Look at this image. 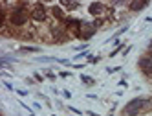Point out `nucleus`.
Here are the masks:
<instances>
[{
	"mask_svg": "<svg viewBox=\"0 0 152 116\" xmlns=\"http://www.w3.org/2000/svg\"><path fill=\"white\" fill-rule=\"evenodd\" d=\"M31 17H33L35 20H46V9L42 4H37L35 9H33V13H31Z\"/></svg>",
	"mask_w": 152,
	"mask_h": 116,
	"instance_id": "nucleus-3",
	"label": "nucleus"
},
{
	"mask_svg": "<svg viewBox=\"0 0 152 116\" xmlns=\"http://www.w3.org/2000/svg\"><path fill=\"white\" fill-rule=\"evenodd\" d=\"M147 109H152V103L148 100H143V98H136L125 107V114L126 116H137L139 112H143Z\"/></svg>",
	"mask_w": 152,
	"mask_h": 116,
	"instance_id": "nucleus-1",
	"label": "nucleus"
},
{
	"mask_svg": "<svg viewBox=\"0 0 152 116\" xmlns=\"http://www.w3.org/2000/svg\"><path fill=\"white\" fill-rule=\"evenodd\" d=\"M53 13H55V17H59V18H62V11L59 7H53Z\"/></svg>",
	"mask_w": 152,
	"mask_h": 116,
	"instance_id": "nucleus-7",
	"label": "nucleus"
},
{
	"mask_svg": "<svg viewBox=\"0 0 152 116\" xmlns=\"http://www.w3.org/2000/svg\"><path fill=\"white\" fill-rule=\"evenodd\" d=\"M139 66L145 74H152V57H143L139 61Z\"/></svg>",
	"mask_w": 152,
	"mask_h": 116,
	"instance_id": "nucleus-4",
	"label": "nucleus"
},
{
	"mask_svg": "<svg viewBox=\"0 0 152 116\" xmlns=\"http://www.w3.org/2000/svg\"><path fill=\"white\" fill-rule=\"evenodd\" d=\"M88 114H90V116H99V114H95V112H88Z\"/></svg>",
	"mask_w": 152,
	"mask_h": 116,
	"instance_id": "nucleus-9",
	"label": "nucleus"
},
{
	"mask_svg": "<svg viewBox=\"0 0 152 116\" xmlns=\"http://www.w3.org/2000/svg\"><path fill=\"white\" fill-rule=\"evenodd\" d=\"M150 57H152V52H150Z\"/></svg>",
	"mask_w": 152,
	"mask_h": 116,
	"instance_id": "nucleus-10",
	"label": "nucleus"
},
{
	"mask_svg": "<svg viewBox=\"0 0 152 116\" xmlns=\"http://www.w3.org/2000/svg\"><path fill=\"white\" fill-rule=\"evenodd\" d=\"M83 81H84V83H94L92 78H86V76H83Z\"/></svg>",
	"mask_w": 152,
	"mask_h": 116,
	"instance_id": "nucleus-8",
	"label": "nucleus"
},
{
	"mask_svg": "<svg viewBox=\"0 0 152 116\" xmlns=\"http://www.w3.org/2000/svg\"><path fill=\"white\" fill-rule=\"evenodd\" d=\"M147 6H148V2H132L130 4V9H132V11H141V9L147 7Z\"/></svg>",
	"mask_w": 152,
	"mask_h": 116,
	"instance_id": "nucleus-6",
	"label": "nucleus"
},
{
	"mask_svg": "<svg viewBox=\"0 0 152 116\" xmlns=\"http://www.w3.org/2000/svg\"><path fill=\"white\" fill-rule=\"evenodd\" d=\"M26 20H28V11H24V9H15L11 13V24H15V26L26 24Z\"/></svg>",
	"mask_w": 152,
	"mask_h": 116,
	"instance_id": "nucleus-2",
	"label": "nucleus"
},
{
	"mask_svg": "<svg viewBox=\"0 0 152 116\" xmlns=\"http://www.w3.org/2000/svg\"><path fill=\"white\" fill-rule=\"evenodd\" d=\"M90 13H92V15H99V13H103V4H101V2H94V4H90Z\"/></svg>",
	"mask_w": 152,
	"mask_h": 116,
	"instance_id": "nucleus-5",
	"label": "nucleus"
}]
</instances>
